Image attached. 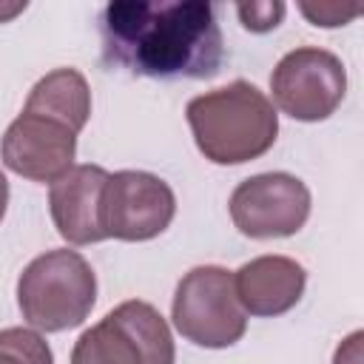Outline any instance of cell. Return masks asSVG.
<instances>
[{"mask_svg": "<svg viewBox=\"0 0 364 364\" xmlns=\"http://www.w3.org/2000/svg\"><path fill=\"white\" fill-rule=\"evenodd\" d=\"M273 102L299 122H321L344 102L347 71L341 57L318 46L287 51L270 74Z\"/></svg>", "mask_w": 364, "mask_h": 364, "instance_id": "52a82bcc", "label": "cell"}, {"mask_svg": "<svg viewBox=\"0 0 364 364\" xmlns=\"http://www.w3.org/2000/svg\"><path fill=\"white\" fill-rule=\"evenodd\" d=\"M310 188L284 171L242 179L228 202L236 230L250 239H284L299 233L310 216Z\"/></svg>", "mask_w": 364, "mask_h": 364, "instance_id": "ba28073f", "label": "cell"}, {"mask_svg": "<svg viewBox=\"0 0 364 364\" xmlns=\"http://www.w3.org/2000/svg\"><path fill=\"white\" fill-rule=\"evenodd\" d=\"M102 60L151 80H210L225 63L222 28L205 0H117L100 17Z\"/></svg>", "mask_w": 364, "mask_h": 364, "instance_id": "6da1fadb", "label": "cell"}, {"mask_svg": "<svg viewBox=\"0 0 364 364\" xmlns=\"http://www.w3.org/2000/svg\"><path fill=\"white\" fill-rule=\"evenodd\" d=\"M0 364H54L48 341L28 327L0 330Z\"/></svg>", "mask_w": 364, "mask_h": 364, "instance_id": "7c38bea8", "label": "cell"}, {"mask_svg": "<svg viewBox=\"0 0 364 364\" xmlns=\"http://www.w3.org/2000/svg\"><path fill=\"white\" fill-rule=\"evenodd\" d=\"M97 301V276L82 253L54 247L34 256L17 279V307L43 333L80 327Z\"/></svg>", "mask_w": 364, "mask_h": 364, "instance_id": "277c9868", "label": "cell"}, {"mask_svg": "<svg viewBox=\"0 0 364 364\" xmlns=\"http://www.w3.org/2000/svg\"><path fill=\"white\" fill-rule=\"evenodd\" d=\"M176 347L162 313L139 299L108 310L74 341L71 364H173Z\"/></svg>", "mask_w": 364, "mask_h": 364, "instance_id": "5b68a950", "label": "cell"}, {"mask_svg": "<svg viewBox=\"0 0 364 364\" xmlns=\"http://www.w3.org/2000/svg\"><path fill=\"white\" fill-rule=\"evenodd\" d=\"M91 117V88L77 68H54L40 77L23 111L0 139L3 165L31 182L60 179L77 156V136Z\"/></svg>", "mask_w": 364, "mask_h": 364, "instance_id": "7a4b0ae2", "label": "cell"}, {"mask_svg": "<svg viewBox=\"0 0 364 364\" xmlns=\"http://www.w3.org/2000/svg\"><path fill=\"white\" fill-rule=\"evenodd\" d=\"M171 318L176 333L196 347H233L247 330V313L236 299L233 270L219 264L191 267L173 290Z\"/></svg>", "mask_w": 364, "mask_h": 364, "instance_id": "8992f818", "label": "cell"}, {"mask_svg": "<svg viewBox=\"0 0 364 364\" xmlns=\"http://www.w3.org/2000/svg\"><path fill=\"white\" fill-rule=\"evenodd\" d=\"M301 9V14L313 23V26H324V28H333V26H347L353 17H358V11L361 9H341V6H336V3H318V6H307V3H301L299 6Z\"/></svg>", "mask_w": 364, "mask_h": 364, "instance_id": "5bb4252c", "label": "cell"}, {"mask_svg": "<svg viewBox=\"0 0 364 364\" xmlns=\"http://www.w3.org/2000/svg\"><path fill=\"white\" fill-rule=\"evenodd\" d=\"M304 284L307 270L296 259L279 253L256 256L233 273V287L242 310L262 318L293 310L304 296Z\"/></svg>", "mask_w": 364, "mask_h": 364, "instance_id": "8fae6325", "label": "cell"}, {"mask_svg": "<svg viewBox=\"0 0 364 364\" xmlns=\"http://www.w3.org/2000/svg\"><path fill=\"white\" fill-rule=\"evenodd\" d=\"M108 171L102 165H71L48 188V210L57 233L68 245H94L105 239L100 222V202Z\"/></svg>", "mask_w": 364, "mask_h": 364, "instance_id": "30bf717a", "label": "cell"}, {"mask_svg": "<svg viewBox=\"0 0 364 364\" xmlns=\"http://www.w3.org/2000/svg\"><path fill=\"white\" fill-rule=\"evenodd\" d=\"M176 213V196L165 179L148 171L108 173L100 202L105 239L148 242L159 236Z\"/></svg>", "mask_w": 364, "mask_h": 364, "instance_id": "9c48e42d", "label": "cell"}, {"mask_svg": "<svg viewBox=\"0 0 364 364\" xmlns=\"http://www.w3.org/2000/svg\"><path fill=\"white\" fill-rule=\"evenodd\" d=\"M23 9H26V0H23V3H0V23L11 20V17L20 14Z\"/></svg>", "mask_w": 364, "mask_h": 364, "instance_id": "2e32d148", "label": "cell"}, {"mask_svg": "<svg viewBox=\"0 0 364 364\" xmlns=\"http://www.w3.org/2000/svg\"><path fill=\"white\" fill-rule=\"evenodd\" d=\"M6 208H9V179H6V173L0 171V222H3V216H6Z\"/></svg>", "mask_w": 364, "mask_h": 364, "instance_id": "e0dca14e", "label": "cell"}, {"mask_svg": "<svg viewBox=\"0 0 364 364\" xmlns=\"http://www.w3.org/2000/svg\"><path fill=\"white\" fill-rule=\"evenodd\" d=\"M361 330L350 333L338 347H336V355H333V364H361Z\"/></svg>", "mask_w": 364, "mask_h": 364, "instance_id": "9a60e30c", "label": "cell"}, {"mask_svg": "<svg viewBox=\"0 0 364 364\" xmlns=\"http://www.w3.org/2000/svg\"><path fill=\"white\" fill-rule=\"evenodd\" d=\"M185 117L199 154L213 165H242L267 154L279 136V114L264 91L247 80L196 94Z\"/></svg>", "mask_w": 364, "mask_h": 364, "instance_id": "3957f363", "label": "cell"}, {"mask_svg": "<svg viewBox=\"0 0 364 364\" xmlns=\"http://www.w3.org/2000/svg\"><path fill=\"white\" fill-rule=\"evenodd\" d=\"M236 14L247 31L264 34L273 31L284 17V3H242L236 6Z\"/></svg>", "mask_w": 364, "mask_h": 364, "instance_id": "4fadbf2b", "label": "cell"}]
</instances>
